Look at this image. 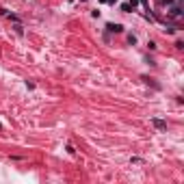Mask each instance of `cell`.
<instances>
[{
  "label": "cell",
  "mask_w": 184,
  "mask_h": 184,
  "mask_svg": "<svg viewBox=\"0 0 184 184\" xmlns=\"http://www.w3.org/2000/svg\"><path fill=\"white\" fill-rule=\"evenodd\" d=\"M141 2H143V7L147 9V11H150V4H147V0H141Z\"/></svg>",
  "instance_id": "6"
},
{
  "label": "cell",
  "mask_w": 184,
  "mask_h": 184,
  "mask_svg": "<svg viewBox=\"0 0 184 184\" xmlns=\"http://www.w3.org/2000/svg\"><path fill=\"white\" fill-rule=\"evenodd\" d=\"M152 124L158 128V130H167V121H162V119H158V117H152Z\"/></svg>",
  "instance_id": "1"
},
{
  "label": "cell",
  "mask_w": 184,
  "mask_h": 184,
  "mask_svg": "<svg viewBox=\"0 0 184 184\" xmlns=\"http://www.w3.org/2000/svg\"><path fill=\"white\" fill-rule=\"evenodd\" d=\"M167 15H169V17H180V15H182V9H180V7H171L169 11H167Z\"/></svg>",
  "instance_id": "3"
},
{
  "label": "cell",
  "mask_w": 184,
  "mask_h": 184,
  "mask_svg": "<svg viewBox=\"0 0 184 184\" xmlns=\"http://www.w3.org/2000/svg\"><path fill=\"white\" fill-rule=\"evenodd\" d=\"M121 11H124V13H130L132 7H130V4H121Z\"/></svg>",
  "instance_id": "4"
},
{
  "label": "cell",
  "mask_w": 184,
  "mask_h": 184,
  "mask_svg": "<svg viewBox=\"0 0 184 184\" xmlns=\"http://www.w3.org/2000/svg\"><path fill=\"white\" fill-rule=\"evenodd\" d=\"M106 28H108V33H121V31H124V26H121V24H113V22H110V24H106Z\"/></svg>",
  "instance_id": "2"
},
{
  "label": "cell",
  "mask_w": 184,
  "mask_h": 184,
  "mask_svg": "<svg viewBox=\"0 0 184 184\" xmlns=\"http://www.w3.org/2000/svg\"><path fill=\"white\" fill-rule=\"evenodd\" d=\"M106 2H110V4H115V2H117V0H106Z\"/></svg>",
  "instance_id": "7"
},
{
  "label": "cell",
  "mask_w": 184,
  "mask_h": 184,
  "mask_svg": "<svg viewBox=\"0 0 184 184\" xmlns=\"http://www.w3.org/2000/svg\"><path fill=\"white\" fill-rule=\"evenodd\" d=\"M128 41H130V45H134L136 43V37L134 35H128Z\"/></svg>",
  "instance_id": "5"
}]
</instances>
